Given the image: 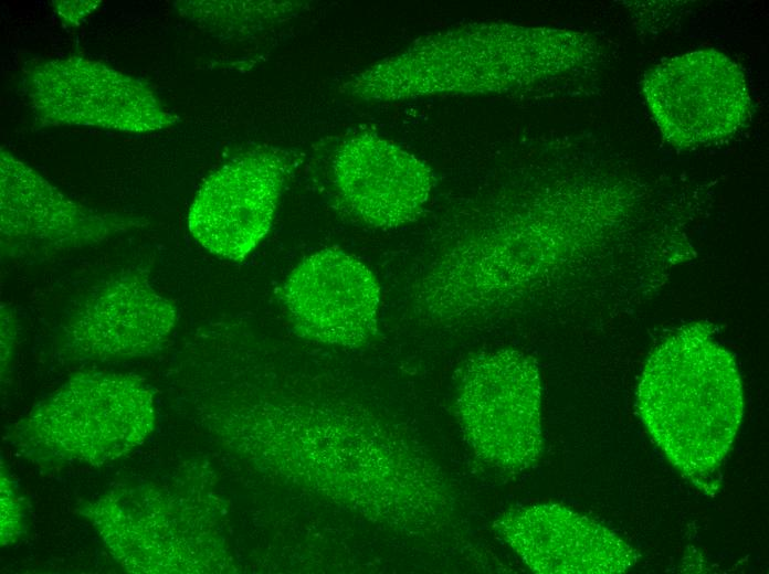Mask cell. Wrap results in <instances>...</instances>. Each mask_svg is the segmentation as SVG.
I'll list each match as a JSON object with an SVG mask.
<instances>
[{"instance_id": "14", "label": "cell", "mask_w": 769, "mask_h": 574, "mask_svg": "<svg viewBox=\"0 0 769 574\" xmlns=\"http://www.w3.org/2000/svg\"><path fill=\"white\" fill-rule=\"evenodd\" d=\"M11 482L1 476V542L8 544L20 533L21 512L18 498L12 491Z\"/></svg>"}, {"instance_id": "6", "label": "cell", "mask_w": 769, "mask_h": 574, "mask_svg": "<svg viewBox=\"0 0 769 574\" xmlns=\"http://www.w3.org/2000/svg\"><path fill=\"white\" fill-rule=\"evenodd\" d=\"M25 92L36 119L46 126L151 132L178 121L147 84L82 56L33 66Z\"/></svg>"}, {"instance_id": "10", "label": "cell", "mask_w": 769, "mask_h": 574, "mask_svg": "<svg viewBox=\"0 0 769 574\" xmlns=\"http://www.w3.org/2000/svg\"><path fill=\"white\" fill-rule=\"evenodd\" d=\"M177 320L175 305L139 273L95 287L62 331V349L80 361H115L159 350Z\"/></svg>"}, {"instance_id": "2", "label": "cell", "mask_w": 769, "mask_h": 574, "mask_svg": "<svg viewBox=\"0 0 769 574\" xmlns=\"http://www.w3.org/2000/svg\"><path fill=\"white\" fill-rule=\"evenodd\" d=\"M636 407L670 463L694 481L715 471L728 454L744 415L734 355L695 322L665 339L649 357Z\"/></svg>"}, {"instance_id": "1", "label": "cell", "mask_w": 769, "mask_h": 574, "mask_svg": "<svg viewBox=\"0 0 769 574\" xmlns=\"http://www.w3.org/2000/svg\"><path fill=\"white\" fill-rule=\"evenodd\" d=\"M589 54L581 33L471 23L417 40L350 77L341 91L365 102L503 93L575 68Z\"/></svg>"}, {"instance_id": "9", "label": "cell", "mask_w": 769, "mask_h": 574, "mask_svg": "<svg viewBox=\"0 0 769 574\" xmlns=\"http://www.w3.org/2000/svg\"><path fill=\"white\" fill-rule=\"evenodd\" d=\"M295 330L309 339L359 347L377 332L380 287L358 258L326 248L303 259L282 288Z\"/></svg>"}, {"instance_id": "4", "label": "cell", "mask_w": 769, "mask_h": 574, "mask_svg": "<svg viewBox=\"0 0 769 574\" xmlns=\"http://www.w3.org/2000/svg\"><path fill=\"white\" fill-rule=\"evenodd\" d=\"M540 406L538 365L522 351L482 353L461 371L456 418L474 454L488 465L520 472L539 459Z\"/></svg>"}, {"instance_id": "8", "label": "cell", "mask_w": 769, "mask_h": 574, "mask_svg": "<svg viewBox=\"0 0 769 574\" xmlns=\"http://www.w3.org/2000/svg\"><path fill=\"white\" fill-rule=\"evenodd\" d=\"M292 159L278 149H257L233 159L200 185L188 228L207 251L240 262L267 234Z\"/></svg>"}, {"instance_id": "12", "label": "cell", "mask_w": 769, "mask_h": 574, "mask_svg": "<svg viewBox=\"0 0 769 574\" xmlns=\"http://www.w3.org/2000/svg\"><path fill=\"white\" fill-rule=\"evenodd\" d=\"M336 190L364 223L392 228L419 217L434 187L432 170L391 140L360 132L334 159Z\"/></svg>"}, {"instance_id": "13", "label": "cell", "mask_w": 769, "mask_h": 574, "mask_svg": "<svg viewBox=\"0 0 769 574\" xmlns=\"http://www.w3.org/2000/svg\"><path fill=\"white\" fill-rule=\"evenodd\" d=\"M303 4L289 1H178L183 17L219 36L233 38L264 30L295 14Z\"/></svg>"}, {"instance_id": "16", "label": "cell", "mask_w": 769, "mask_h": 574, "mask_svg": "<svg viewBox=\"0 0 769 574\" xmlns=\"http://www.w3.org/2000/svg\"><path fill=\"white\" fill-rule=\"evenodd\" d=\"M14 319L11 309L7 306H1V348H2V370L7 366L10 359V350L13 347L14 338Z\"/></svg>"}, {"instance_id": "3", "label": "cell", "mask_w": 769, "mask_h": 574, "mask_svg": "<svg viewBox=\"0 0 769 574\" xmlns=\"http://www.w3.org/2000/svg\"><path fill=\"white\" fill-rule=\"evenodd\" d=\"M154 400L137 378L80 373L38 405L18 427L28 455L49 461L103 464L150 434Z\"/></svg>"}, {"instance_id": "7", "label": "cell", "mask_w": 769, "mask_h": 574, "mask_svg": "<svg viewBox=\"0 0 769 574\" xmlns=\"http://www.w3.org/2000/svg\"><path fill=\"white\" fill-rule=\"evenodd\" d=\"M0 213L2 255L12 258L93 246L143 225L138 219L78 204L4 149L0 156Z\"/></svg>"}, {"instance_id": "11", "label": "cell", "mask_w": 769, "mask_h": 574, "mask_svg": "<svg viewBox=\"0 0 769 574\" xmlns=\"http://www.w3.org/2000/svg\"><path fill=\"white\" fill-rule=\"evenodd\" d=\"M493 528L533 572L540 574L623 573L638 559L613 531L557 503L512 508Z\"/></svg>"}, {"instance_id": "15", "label": "cell", "mask_w": 769, "mask_h": 574, "mask_svg": "<svg viewBox=\"0 0 769 574\" xmlns=\"http://www.w3.org/2000/svg\"><path fill=\"white\" fill-rule=\"evenodd\" d=\"M57 14L69 24L75 25L94 11L101 1H53Z\"/></svg>"}, {"instance_id": "5", "label": "cell", "mask_w": 769, "mask_h": 574, "mask_svg": "<svg viewBox=\"0 0 769 574\" xmlns=\"http://www.w3.org/2000/svg\"><path fill=\"white\" fill-rule=\"evenodd\" d=\"M642 91L664 139L682 149L733 136L751 113L745 73L714 49L662 61L644 74Z\"/></svg>"}]
</instances>
